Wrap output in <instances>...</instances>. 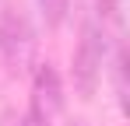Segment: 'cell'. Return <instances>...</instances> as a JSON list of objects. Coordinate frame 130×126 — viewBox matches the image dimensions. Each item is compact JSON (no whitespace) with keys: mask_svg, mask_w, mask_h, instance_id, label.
<instances>
[{"mask_svg":"<svg viewBox=\"0 0 130 126\" xmlns=\"http://www.w3.org/2000/svg\"><path fill=\"white\" fill-rule=\"evenodd\" d=\"M102 63H106V28L95 18H88L85 28H81L77 53H74V88H77L81 98H95Z\"/></svg>","mask_w":130,"mask_h":126,"instance_id":"1","label":"cell"},{"mask_svg":"<svg viewBox=\"0 0 130 126\" xmlns=\"http://www.w3.org/2000/svg\"><path fill=\"white\" fill-rule=\"evenodd\" d=\"M0 53L14 70L28 67L32 56H35V32H32L28 18L14 7H7L0 14Z\"/></svg>","mask_w":130,"mask_h":126,"instance_id":"2","label":"cell"},{"mask_svg":"<svg viewBox=\"0 0 130 126\" xmlns=\"http://www.w3.org/2000/svg\"><path fill=\"white\" fill-rule=\"evenodd\" d=\"M32 109L42 119L60 116V109H63V81L53 63H39L32 74Z\"/></svg>","mask_w":130,"mask_h":126,"instance_id":"3","label":"cell"},{"mask_svg":"<svg viewBox=\"0 0 130 126\" xmlns=\"http://www.w3.org/2000/svg\"><path fill=\"white\" fill-rule=\"evenodd\" d=\"M99 7V25L102 28H123V11H120V0H95Z\"/></svg>","mask_w":130,"mask_h":126,"instance_id":"4","label":"cell"},{"mask_svg":"<svg viewBox=\"0 0 130 126\" xmlns=\"http://www.w3.org/2000/svg\"><path fill=\"white\" fill-rule=\"evenodd\" d=\"M67 7H70V0H39V11H42V18L49 28H60L67 18Z\"/></svg>","mask_w":130,"mask_h":126,"instance_id":"5","label":"cell"},{"mask_svg":"<svg viewBox=\"0 0 130 126\" xmlns=\"http://www.w3.org/2000/svg\"><path fill=\"white\" fill-rule=\"evenodd\" d=\"M116 98H120V105H127V53L120 49L116 53Z\"/></svg>","mask_w":130,"mask_h":126,"instance_id":"6","label":"cell"},{"mask_svg":"<svg viewBox=\"0 0 130 126\" xmlns=\"http://www.w3.org/2000/svg\"><path fill=\"white\" fill-rule=\"evenodd\" d=\"M21 126H53V123H49V119H42L35 109H28V112H25V119H21Z\"/></svg>","mask_w":130,"mask_h":126,"instance_id":"7","label":"cell"}]
</instances>
